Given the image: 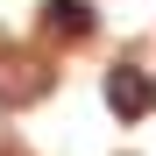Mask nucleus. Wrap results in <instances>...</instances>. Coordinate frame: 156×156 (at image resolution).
<instances>
[{"label": "nucleus", "mask_w": 156, "mask_h": 156, "mask_svg": "<svg viewBox=\"0 0 156 156\" xmlns=\"http://www.w3.org/2000/svg\"><path fill=\"white\" fill-rule=\"evenodd\" d=\"M43 92H50V71L36 57H0V99L7 107H36Z\"/></svg>", "instance_id": "1"}, {"label": "nucleus", "mask_w": 156, "mask_h": 156, "mask_svg": "<svg viewBox=\"0 0 156 156\" xmlns=\"http://www.w3.org/2000/svg\"><path fill=\"white\" fill-rule=\"evenodd\" d=\"M107 107H114L121 121H142V114L156 107V99H149V78H142L135 64H114V71H107Z\"/></svg>", "instance_id": "2"}, {"label": "nucleus", "mask_w": 156, "mask_h": 156, "mask_svg": "<svg viewBox=\"0 0 156 156\" xmlns=\"http://www.w3.org/2000/svg\"><path fill=\"white\" fill-rule=\"evenodd\" d=\"M43 29L64 36V43L92 36V0H43Z\"/></svg>", "instance_id": "3"}, {"label": "nucleus", "mask_w": 156, "mask_h": 156, "mask_svg": "<svg viewBox=\"0 0 156 156\" xmlns=\"http://www.w3.org/2000/svg\"><path fill=\"white\" fill-rule=\"evenodd\" d=\"M149 99H156V85H149Z\"/></svg>", "instance_id": "4"}]
</instances>
